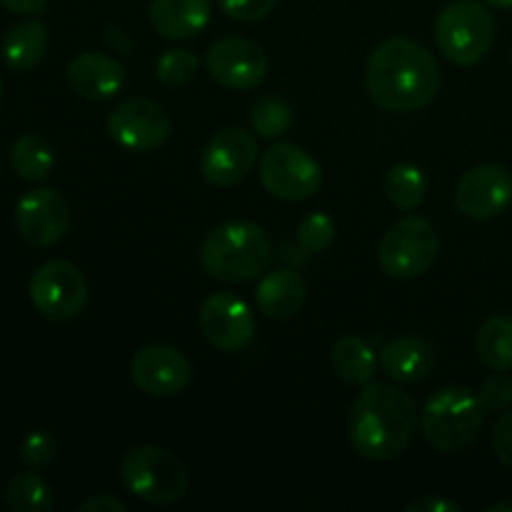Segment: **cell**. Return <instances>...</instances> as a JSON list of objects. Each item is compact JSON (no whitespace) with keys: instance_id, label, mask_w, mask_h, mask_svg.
I'll return each mask as SVG.
<instances>
[{"instance_id":"cell-1","label":"cell","mask_w":512,"mask_h":512,"mask_svg":"<svg viewBox=\"0 0 512 512\" xmlns=\"http://www.w3.org/2000/svg\"><path fill=\"white\" fill-rule=\"evenodd\" d=\"M440 65L420 43L388 38L370 53L365 65V88L373 103L388 113H415L438 95Z\"/></svg>"},{"instance_id":"cell-2","label":"cell","mask_w":512,"mask_h":512,"mask_svg":"<svg viewBox=\"0 0 512 512\" xmlns=\"http://www.w3.org/2000/svg\"><path fill=\"white\" fill-rule=\"evenodd\" d=\"M415 430L418 405L398 385L368 383L350 410V445L360 458L373 463H388L403 455Z\"/></svg>"},{"instance_id":"cell-3","label":"cell","mask_w":512,"mask_h":512,"mask_svg":"<svg viewBox=\"0 0 512 512\" xmlns=\"http://www.w3.org/2000/svg\"><path fill=\"white\" fill-rule=\"evenodd\" d=\"M273 243L260 225L228 220L210 230L200 243V263L223 283H250L268 273Z\"/></svg>"},{"instance_id":"cell-4","label":"cell","mask_w":512,"mask_h":512,"mask_svg":"<svg viewBox=\"0 0 512 512\" xmlns=\"http://www.w3.org/2000/svg\"><path fill=\"white\" fill-rule=\"evenodd\" d=\"M485 405L465 385H448L425 403L420 428L425 440L440 453H460L478 440L485 425Z\"/></svg>"},{"instance_id":"cell-5","label":"cell","mask_w":512,"mask_h":512,"mask_svg":"<svg viewBox=\"0 0 512 512\" xmlns=\"http://www.w3.org/2000/svg\"><path fill=\"white\" fill-rule=\"evenodd\" d=\"M120 478L125 488L148 505H173L188 493L183 460L158 445H135L123 455Z\"/></svg>"},{"instance_id":"cell-6","label":"cell","mask_w":512,"mask_h":512,"mask_svg":"<svg viewBox=\"0 0 512 512\" xmlns=\"http://www.w3.org/2000/svg\"><path fill=\"white\" fill-rule=\"evenodd\" d=\"M435 43L450 63H480L495 43L493 13L475 0L445 5L435 20Z\"/></svg>"},{"instance_id":"cell-7","label":"cell","mask_w":512,"mask_h":512,"mask_svg":"<svg viewBox=\"0 0 512 512\" xmlns=\"http://www.w3.org/2000/svg\"><path fill=\"white\" fill-rule=\"evenodd\" d=\"M440 255V235L420 215H405L388 228L378 245V263L390 278L413 280L428 273Z\"/></svg>"},{"instance_id":"cell-8","label":"cell","mask_w":512,"mask_h":512,"mask_svg":"<svg viewBox=\"0 0 512 512\" xmlns=\"http://www.w3.org/2000/svg\"><path fill=\"white\" fill-rule=\"evenodd\" d=\"M260 183L273 198L300 203L313 198L323 185L318 160L295 143H275L260 158Z\"/></svg>"},{"instance_id":"cell-9","label":"cell","mask_w":512,"mask_h":512,"mask_svg":"<svg viewBox=\"0 0 512 512\" xmlns=\"http://www.w3.org/2000/svg\"><path fill=\"white\" fill-rule=\"evenodd\" d=\"M30 303L43 318L65 323L78 318L88 303V283L68 260H48L30 278Z\"/></svg>"},{"instance_id":"cell-10","label":"cell","mask_w":512,"mask_h":512,"mask_svg":"<svg viewBox=\"0 0 512 512\" xmlns=\"http://www.w3.org/2000/svg\"><path fill=\"white\" fill-rule=\"evenodd\" d=\"M258 140L243 128H223L208 140L200 155V173L215 188H233L253 173Z\"/></svg>"},{"instance_id":"cell-11","label":"cell","mask_w":512,"mask_h":512,"mask_svg":"<svg viewBox=\"0 0 512 512\" xmlns=\"http://www.w3.org/2000/svg\"><path fill=\"white\" fill-rule=\"evenodd\" d=\"M108 133L123 150L150 153L170 138V118L153 100L128 98L108 115Z\"/></svg>"},{"instance_id":"cell-12","label":"cell","mask_w":512,"mask_h":512,"mask_svg":"<svg viewBox=\"0 0 512 512\" xmlns=\"http://www.w3.org/2000/svg\"><path fill=\"white\" fill-rule=\"evenodd\" d=\"M130 378L150 398H175L193 380V363L173 345L153 343L130 360Z\"/></svg>"},{"instance_id":"cell-13","label":"cell","mask_w":512,"mask_h":512,"mask_svg":"<svg viewBox=\"0 0 512 512\" xmlns=\"http://www.w3.org/2000/svg\"><path fill=\"white\" fill-rule=\"evenodd\" d=\"M200 330L220 353H238L255 338V315L243 298L220 290L205 298L200 308Z\"/></svg>"},{"instance_id":"cell-14","label":"cell","mask_w":512,"mask_h":512,"mask_svg":"<svg viewBox=\"0 0 512 512\" xmlns=\"http://www.w3.org/2000/svg\"><path fill=\"white\" fill-rule=\"evenodd\" d=\"M15 228L33 248H50L65 238L70 228V208L58 190H28L15 205Z\"/></svg>"},{"instance_id":"cell-15","label":"cell","mask_w":512,"mask_h":512,"mask_svg":"<svg viewBox=\"0 0 512 512\" xmlns=\"http://www.w3.org/2000/svg\"><path fill=\"white\" fill-rule=\"evenodd\" d=\"M512 205V175L495 163L475 165L455 188V208L473 220H490L503 215Z\"/></svg>"},{"instance_id":"cell-16","label":"cell","mask_w":512,"mask_h":512,"mask_svg":"<svg viewBox=\"0 0 512 512\" xmlns=\"http://www.w3.org/2000/svg\"><path fill=\"white\" fill-rule=\"evenodd\" d=\"M210 78L233 90L258 88L268 73V58L258 43L245 38H223L205 55Z\"/></svg>"},{"instance_id":"cell-17","label":"cell","mask_w":512,"mask_h":512,"mask_svg":"<svg viewBox=\"0 0 512 512\" xmlns=\"http://www.w3.org/2000/svg\"><path fill=\"white\" fill-rule=\"evenodd\" d=\"M68 83L78 95L88 100H108L125 85V70L115 58L105 53H80L68 65Z\"/></svg>"},{"instance_id":"cell-18","label":"cell","mask_w":512,"mask_h":512,"mask_svg":"<svg viewBox=\"0 0 512 512\" xmlns=\"http://www.w3.org/2000/svg\"><path fill=\"white\" fill-rule=\"evenodd\" d=\"M150 25L165 40H190L210 23L213 0H150Z\"/></svg>"},{"instance_id":"cell-19","label":"cell","mask_w":512,"mask_h":512,"mask_svg":"<svg viewBox=\"0 0 512 512\" xmlns=\"http://www.w3.org/2000/svg\"><path fill=\"white\" fill-rule=\"evenodd\" d=\"M380 368L395 383H420L435 368V350L418 335H403L380 350Z\"/></svg>"},{"instance_id":"cell-20","label":"cell","mask_w":512,"mask_h":512,"mask_svg":"<svg viewBox=\"0 0 512 512\" xmlns=\"http://www.w3.org/2000/svg\"><path fill=\"white\" fill-rule=\"evenodd\" d=\"M305 288L303 275L295 270H273V273L260 275L258 290H255V303L260 313H265L273 320H288L305 305Z\"/></svg>"},{"instance_id":"cell-21","label":"cell","mask_w":512,"mask_h":512,"mask_svg":"<svg viewBox=\"0 0 512 512\" xmlns=\"http://www.w3.org/2000/svg\"><path fill=\"white\" fill-rule=\"evenodd\" d=\"M48 40V25L43 20H23V23H15L13 28L5 30L3 43H0V53H3L5 65L10 70H15V73L33 70L45 58Z\"/></svg>"},{"instance_id":"cell-22","label":"cell","mask_w":512,"mask_h":512,"mask_svg":"<svg viewBox=\"0 0 512 512\" xmlns=\"http://www.w3.org/2000/svg\"><path fill=\"white\" fill-rule=\"evenodd\" d=\"M330 363H333L335 375L345 385H355V388H365L368 383H373L375 368H378L375 350L360 335H343L333 345Z\"/></svg>"},{"instance_id":"cell-23","label":"cell","mask_w":512,"mask_h":512,"mask_svg":"<svg viewBox=\"0 0 512 512\" xmlns=\"http://www.w3.org/2000/svg\"><path fill=\"white\" fill-rule=\"evenodd\" d=\"M480 363L490 370L508 373L512 370V315H493L483 323L475 338Z\"/></svg>"},{"instance_id":"cell-24","label":"cell","mask_w":512,"mask_h":512,"mask_svg":"<svg viewBox=\"0 0 512 512\" xmlns=\"http://www.w3.org/2000/svg\"><path fill=\"white\" fill-rule=\"evenodd\" d=\"M10 165H13L15 175L28 183H40L48 178L55 168V155L48 140H43L35 133L20 135L10 150Z\"/></svg>"},{"instance_id":"cell-25","label":"cell","mask_w":512,"mask_h":512,"mask_svg":"<svg viewBox=\"0 0 512 512\" xmlns=\"http://www.w3.org/2000/svg\"><path fill=\"white\" fill-rule=\"evenodd\" d=\"M5 505L13 512H48L55 505L53 490L43 475L30 468L10 478L5 488Z\"/></svg>"},{"instance_id":"cell-26","label":"cell","mask_w":512,"mask_h":512,"mask_svg":"<svg viewBox=\"0 0 512 512\" xmlns=\"http://www.w3.org/2000/svg\"><path fill=\"white\" fill-rule=\"evenodd\" d=\"M385 193L400 210H415L428 195L425 173L413 163H398L385 175Z\"/></svg>"},{"instance_id":"cell-27","label":"cell","mask_w":512,"mask_h":512,"mask_svg":"<svg viewBox=\"0 0 512 512\" xmlns=\"http://www.w3.org/2000/svg\"><path fill=\"white\" fill-rule=\"evenodd\" d=\"M250 123L253 130L265 140L280 138L290 130L293 125V110L285 103L283 98H275V95H263L253 103L250 108Z\"/></svg>"},{"instance_id":"cell-28","label":"cell","mask_w":512,"mask_h":512,"mask_svg":"<svg viewBox=\"0 0 512 512\" xmlns=\"http://www.w3.org/2000/svg\"><path fill=\"white\" fill-rule=\"evenodd\" d=\"M198 73V55L193 50L185 48H173L165 50L163 55L155 63V75H158L160 83L165 85H185L195 78Z\"/></svg>"},{"instance_id":"cell-29","label":"cell","mask_w":512,"mask_h":512,"mask_svg":"<svg viewBox=\"0 0 512 512\" xmlns=\"http://www.w3.org/2000/svg\"><path fill=\"white\" fill-rule=\"evenodd\" d=\"M335 240V220L325 213H310L298 225V243L305 253H323Z\"/></svg>"},{"instance_id":"cell-30","label":"cell","mask_w":512,"mask_h":512,"mask_svg":"<svg viewBox=\"0 0 512 512\" xmlns=\"http://www.w3.org/2000/svg\"><path fill=\"white\" fill-rule=\"evenodd\" d=\"M55 455H58V440L53 438L50 430H33V433L25 435L23 443H20V460H23L28 468H48L55 460Z\"/></svg>"},{"instance_id":"cell-31","label":"cell","mask_w":512,"mask_h":512,"mask_svg":"<svg viewBox=\"0 0 512 512\" xmlns=\"http://www.w3.org/2000/svg\"><path fill=\"white\" fill-rule=\"evenodd\" d=\"M478 398L488 413H503L512 405V380L495 370V375L483 380Z\"/></svg>"},{"instance_id":"cell-32","label":"cell","mask_w":512,"mask_h":512,"mask_svg":"<svg viewBox=\"0 0 512 512\" xmlns=\"http://www.w3.org/2000/svg\"><path fill=\"white\" fill-rule=\"evenodd\" d=\"M220 10L240 23H258L275 10L278 0H218Z\"/></svg>"},{"instance_id":"cell-33","label":"cell","mask_w":512,"mask_h":512,"mask_svg":"<svg viewBox=\"0 0 512 512\" xmlns=\"http://www.w3.org/2000/svg\"><path fill=\"white\" fill-rule=\"evenodd\" d=\"M493 450L500 463L512 468V410L503 413L493 428Z\"/></svg>"},{"instance_id":"cell-34","label":"cell","mask_w":512,"mask_h":512,"mask_svg":"<svg viewBox=\"0 0 512 512\" xmlns=\"http://www.w3.org/2000/svg\"><path fill=\"white\" fill-rule=\"evenodd\" d=\"M125 510H128V505L110 493L93 495V498H88L85 503L78 505V512H125Z\"/></svg>"},{"instance_id":"cell-35","label":"cell","mask_w":512,"mask_h":512,"mask_svg":"<svg viewBox=\"0 0 512 512\" xmlns=\"http://www.w3.org/2000/svg\"><path fill=\"white\" fill-rule=\"evenodd\" d=\"M405 512H460V505L435 498V495H425V498H418L405 505Z\"/></svg>"},{"instance_id":"cell-36","label":"cell","mask_w":512,"mask_h":512,"mask_svg":"<svg viewBox=\"0 0 512 512\" xmlns=\"http://www.w3.org/2000/svg\"><path fill=\"white\" fill-rule=\"evenodd\" d=\"M50 0H0L5 10L18 15H38L48 8Z\"/></svg>"},{"instance_id":"cell-37","label":"cell","mask_w":512,"mask_h":512,"mask_svg":"<svg viewBox=\"0 0 512 512\" xmlns=\"http://www.w3.org/2000/svg\"><path fill=\"white\" fill-rule=\"evenodd\" d=\"M108 45L113 50H118L120 55L133 53V43H130V38L123 33V30L115 28V25H108Z\"/></svg>"},{"instance_id":"cell-38","label":"cell","mask_w":512,"mask_h":512,"mask_svg":"<svg viewBox=\"0 0 512 512\" xmlns=\"http://www.w3.org/2000/svg\"><path fill=\"white\" fill-rule=\"evenodd\" d=\"M485 512H512V500H500V503L490 505Z\"/></svg>"},{"instance_id":"cell-39","label":"cell","mask_w":512,"mask_h":512,"mask_svg":"<svg viewBox=\"0 0 512 512\" xmlns=\"http://www.w3.org/2000/svg\"><path fill=\"white\" fill-rule=\"evenodd\" d=\"M488 5H493V8L498 10H510L512 8V0H485Z\"/></svg>"},{"instance_id":"cell-40","label":"cell","mask_w":512,"mask_h":512,"mask_svg":"<svg viewBox=\"0 0 512 512\" xmlns=\"http://www.w3.org/2000/svg\"><path fill=\"white\" fill-rule=\"evenodd\" d=\"M0 98H3V78H0Z\"/></svg>"}]
</instances>
